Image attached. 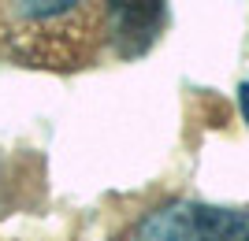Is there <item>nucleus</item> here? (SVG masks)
I'll use <instances>...</instances> for the list:
<instances>
[{
    "mask_svg": "<svg viewBox=\"0 0 249 241\" xmlns=\"http://www.w3.org/2000/svg\"><path fill=\"white\" fill-rule=\"evenodd\" d=\"M238 104H242V115H246V123H249V82L238 85Z\"/></svg>",
    "mask_w": 249,
    "mask_h": 241,
    "instance_id": "nucleus-4",
    "label": "nucleus"
},
{
    "mask_svg": "<svg viewBox=\"0 0 249 241\" xmlns=\"http://www.w3.org/2000/svg\"><path fill=\"white\" fill-rule=\"evenodd\" d=\"M134 241H249V208L171 200L142 219Z\"/></svg>",
    "mask_w": 249,
    "mask_h": 241,
    "instance_id": "nucleus-1",
    "label": "nucleus"
},
{
    "mask_svg": "<svg viewBox=\"0 0 249 241\" xmlns=\"http://www.w3.org/2000/svg\"><path fill=\"white\" fill-rule=\"evenodd\" d=\"M108 19H112V37L123 56H142L156 41L164 26V0H104Z\"/></svg>",
    "mask_w": 249,
    "mask_h": 241,
    "instance_id": "nucleus-2",
    "label": "nucleus"
},
{
    "mask_svg": "<svg viewBox=\"0 0 249 241\" xmlns=\"http://www.w3.org/2000/svg\"><path fill=\"white\" fill-rule=\"evenodd\" d=\"M82 0H11V8L30 22H45V19H56V15H67Z\"/></svg>",
    "mask_w": 249,
    "mask_h": 241,
    "instance_id": "nucleus-3",
    "label": "nucleus"
}]
</instances>
